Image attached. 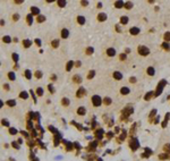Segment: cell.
I'll return each mask as SVG.
<instances>
[{
    "instance_id": "obj_49",
    "label": "cell",
    "mask_w": 170,
    "mask_h": 161,
    "mask_svg": "<svg viewBox=\"0 0 170 161\" xmlns=\"http://www.w3.org/2000/svg\"><path fill=\"white\" fill-rule=\"evenodd\" d=\"M13 146H15V147H16V149H18V145H17V144H16V143H13Z\"/></svg>"
},
{
    "instance_id": "obj_4",
    "label": "cell",
    "mask_w": 170,
    "mask_h": 161,
    "mask_svg": "<svg viewBox=\"0 0 170 161\" xmlns=\"http://www.w3.org/2000/svg\"><path fill=\"white\" fill-rule=\"evenodd\" d=\"M85 94H86V90H85L84 88H78V91L76 92V95L78 98H82L83 95H85Z\"/></svg>"
},
{
    "instance_id": "obj_13",
    "label": "cell",
    "mask_w": 170,
    "mask_h": 161,
    "mask_svg": "<svg viewBox=\"0 0 170 161\" xmlns=\"http://www.w3.org/2000/svg\"><path fill=\"white\" fill-rule=\"evenodd\" d=\"M120 93H121V94H128V93H129V88H126V86H124V88H121Z\"/></svg>"
},
{
    "instance_id": "obj_45",
    "label": "cell",
    "mask_w": 170,
    "mask_h": 161,
    "mask_svg": "<svg viewBox=\"0 0 170 161\" xmlns=\"http://www.w3.org/2000/svg\"><path fill=\"white\" fill-rule=\"evenodd\" d=\"M49 129H51V131H52L53 133H57V129H56V128H53L52 126H50V127H49Z\"/></svg>"
},
{
    "instance_id": "obj_25",
    "label": "cell",
    "mask_w": 170,
    "mask_h": 161,
    "mask_svg": "<svg viewBox=\"0 0 170 161\" xmlns=\"http://www.w3.org/2000/svg\"><path fill=\"white\" fill-rule=\"evenodd\" d=\"M58 45H59V41H58V40H53V41H52V47L57 48Z\"/></svg>"
},
{
    "instance_id": "obj_24",
    "label": "cell",
    "mask_w": 170,
    "mask_h": 161,
    "mask_svg": "<svg viewBox=\"0 0 170 161\" xmlns=\"http://www.w3.org/2000/svg\"><path fill=\"white\" fill-rule=\"evenodd\" d=\"M19 97H21L22 99H27V93L24 91V92H22V93L19 94Z\"/></svg>"
},
{
    "instance_id": "obj_46",
    "label": "cell",
    "mask_w": 170,
    "mask_h": 161,
    "mask_svg": "<svg viewBox=\"0 0 170 161\" xmlns=\"http://www.w3.org/2000/svg\"><path fill=\"white\" fill-rule=\"evenodd\" d=\"M48 88H49V91L53 92V88H52V86H51V85H49V86H48Z\"/></svg>"
},
{
    "instance_id": "obj_16",
    "label": "cell",
    "mask_w": 170,
    "mask_h": 161,
    "mask_svg": "<svg viewBox=\"0 0 170 161\" xmlns=\"http://www.w3.org/2000/svg\"><path fill=\"white\" fill-rule=\"evenodd\" d=\"M23 44H24V47H25V48H28L29 45L32 44V42L29 41V40H24V41H23Z\"/></svg>"
},
{
    "instance_id": "obj_37",
    "label": "cell",
    "mask_w": 170,
    "mask_h": 161,
    "mask_svg": "<svg viewBox=\"0 0 170 161\" xmlns=\"http://www.w3.org/2000/svg\"><path fill=\"white\" fill-rule=\"evenodd\" d=\"M42 94H43V90H42L41 88H38V95H40V97H41Z\"/></svg>"
},
{
    "instance_id": "obj_1",
    "label": "cell",
    "mask_w": 170,
    "mask_h": 161,
    "mask_svg": "<svg viewBox=\"0 0 170 161\" xmlns=\"http://www.w3.org/2000/svg\"><path fill=\"white\" fill-rule=\"evenodd\" d=\"M137 50H138V53H140L141 56H147L150 53V49L146 47H144V45H140Z\"/></svg>"
},
{
    "instance_id": "obj_23",
    "label": "cell",
    "mask_w": 170,
    "mask_h": 161,
    "mask_svg": "<svg viewBox=\"0 0 170 161\" xmlns=\"http://www.w3.org/2000/svg\"><path fill=\"white\" fill-rule=\"evenodd\" d=\"M27 23L28 24H32V22H33V17H32V15H27Z\"/></svg>"
},
{
    "instance_id": "obj_26",
    "label": "cell",
    "mask_w": 170,
    "mask_h": 161,
    "mask_svg": "<svg viewBox=\"0 0 170 161\" xmlns=\"http://www.w3.org/2000/svg\"><path fill=\"white\" fill-rule=\"evenodd\" d=\"M25 76H26V78H31V77H32V75H31V72H29L28 69L26 70V72H25Z\"/></svg>"
},
{
    "instance_id": "obj_48",
    "label": "cell",
    "mask_w": 170,
    "mask_h": 161,
    "mask_svg": "<svg viewBox=\"0 0 170 161\" xmlns=\"http://www.w3.org/2000/svg\"><path fill=\"white\" fill-rule=\"evenodd\" d=\"M35 42H36V44H38V45H40V44H41V43H40V40H38V39L35 40Z\"/></svg>"
},
{
    "instance_id": "obj_11",
    "label": "cell",
    "mask_w": 170,
    "mask_h": 161,
    "mask_svg": "<svg viewBox=\"0 0 170 161\" xmlns=\"http://www.w3.org/2000/svg\"><path fill=\"white\" fill-rule=\"evenodd\" d=\"M68 35H69V32H68V29H64L61 31V36L64 39H66V38H68Z\"/></svg>"
},
{
    "instance_id": "obj_15",
    "label": "cell",
    "mask_w": 170,
    "mask_h": 161,
    "mask_svg": "<svg viewBox=\"0 0 170 161\" xmlns=\"http://www.w3.org/2000/svg\"><path fill=\"white\" fill-rule=\"evenodd\" d=\"M77 22H78L81 25H83V24L85 23V18L83 17V16H77Z\"/></svg>"
},
{
    "instance_id": "obj_18",
    "label": "cell",
    "mask_w": 170,
    "mask_h": 161,
    "mask_svg": "<svg viewBox=\"0 0 170 161\" xmlns=\"http://www.w3.org/2000/svg\"><path fill=\"white\" fill-rule=\"evenodd\" d=\"M154 73H156V72H154V68H153V67H149V68H147V74H149V75L152 76V75H154Z\"/></svg>"
},
{
    "instance_id": "obj_3",
    "label": "cell",
    "mask_w": 170,
    "mask_h": 161,
    "mask_svg": "<svg viewBox=\"0 0 170 161\" xmlns=\"http://www.w3.org/2000/svg\"><path fill=\"white\" fill-rule=\"evenodd\" d=\"M129 145H130V147H132L133 150H136L138 146H140L138 141L136 140V138H133V140H130V143H129Z\"/></svg>"
},
{
    "instance_id": "obj_32",
    "label": "cell",
    "mask_w": 170,
    "mask_h": 161,
    "mask_svg": "<svg viewBox=\"0 0 170 161\" xmlns=\"http://www.w3.org/2000/svg\"><path fill=\"white\" fill-rule=\"evenodd\" d=\"M35 77H36V78H41V77H42V73L40 72V70H38V72L35 73Z\"/></svg>"
},
{
    "instance_id": "obj_34",
    "label": "cell",
    "mask_w": 170,
    "mask_h": 161,
    "mask_svg": "<svg viewBox=\"0 0 170 161\" xmlns=\"http://www.w3.org/2000/svg\"><path fill=\"white\" fill-rule=\"evenodd\" d=\"M94 75H95V72H94V70H92V72H90V74H88V78L91 79L92 77L94 76Z\"/></svg>"
},
{
    "instance_id": "obj_38",
    "label": "cell",
    "mask_w": 170,
    "mask_h": 161,
    "mask_svg": "<svg viewBox=\"0 0 170 161\" xmlns=\"http://www.w3.org/2000/svg\"><path fill=\"white\" fill-rule=\"evenodd\" d=\"M97 135H98V137H99V138H101V137H102V131H101V129H100V131H98Z\"/></svg>"
},
{
    "instance_id": "obj_9",
    "label": "cell",
    "mask_w": 170,
    "mask_h": 161,
    "mask_svg": "<svg viewBox=\"0 0 170 161\" xmlns=\"http://www.w3.org/2000/svg\"><path fill=\"white\" fill-rule=\"evenodd\" d=\"M113 78L117 79V81H119V79L123 78V75H121V73H119V72H114L113 73Z\"/></svg>"
},
{
    "instance_id": "obj_6",
    "label": "cell",
    "mask_w": 170,
    "mask_h": 161,
    "mask_svg": "<svg viewBox=\"0 0 170 161\" xmlns=\"http://www.w3.org/2000/svg\"><path fill=\"white\" fill-rule=\"evenodd\" d=\"M77 114H78L79 116H84V115L86 114V109H85L84 107H79V108L77 109Z\"/></svg>"
},
{
    "instance_id": "obj_47",
    "label": "cell",
    "mask_w": 170,
    "mask_h": 161,
    "mask_svg": "<svg viewBox=\"0 0 170 161\" xmlns=\"http://www.w3.org/2000/svg\"><path fill=\"white\" fill-rule=\"evenodd\" d=\"M126 58V56H125V55H120V59L121 60H123V59H125Z\"/></svg>"
},
{
    "instance_id": "obj_42",
    "label": "cell",
    "mask_w": 170,
    "mask_h": 161,
    "mask_svg": "<svg viewBox=\"0 0 170 161\" xmlns=\"http://www.w3.org/2000/svg\"><path fill=\"white\" fill-rule=\"evenodd\" d=\"M18 18H19V16H18V14H15L14 16H13V19H14V21H17Z\"/></svg>"
},
{
    "instance_id": "obj_19",
    "label": "cell",
    "mask_w": 170,
    "mask_h": 161,
    "mask_svg": "<svg viewBox=\"0 0 170 161\" xmlns=\"http://www.w3.org/2000/svg\"><path fill=\"white\" fill-rule=\"evenodd\" d=\"M74 81H75V82H77V83H81V82H82V79H81V76H79V75H75V76H74Z\"/></svg>"
},
{
    "instance_id": "obj_44",
    "label": "cell",
    "mask_w": 170,
    "mask_h": 161,
    "mask_svg": "<svg viewBox=\"0 0 170 161\" xmlns=\"http://www.w3.org/2000/svg\"><path fill=\"white\" fill-rule=\"evenodd\" d=\"M13 59H15V61H17L18 56H17V55H16V53H14V55H13Z\"/></svg>"
},
{
    "instance_id": "obj_30",
    "label": "cell",
    "mask_w": 170,
    "mask_h": 161,
    "mask_svg": "<svg viewBox=\"0 0 170 161\" xmlns=\"http://www.w3.org/2000/svg\"><path fill=\"white\" fill-rule=\"evenodd\" d=\"M2 41L6 42V43H9V42H10V38H9V36H3Z\"/></svg>"
},
{
    "instance_id": "obj_7",
    "label": "cell",
    "mask_w": 170,
    "mask_h": 161,
    "mask_svg": "<svg viewBox=\"0 0 170 161\" xmlns=\"http://www.w3.org/2000/svg\"><path fill=\"white\" fill-rule=\"evenodd\" d=\"M129 32H130V34H133V35H137L138 33H140V29H138V27H132V29H129Z\"/></svg>"
},
{
    "instance_id": "obj_31",
    "label": "cell",
    "mask_w": 170,
    "mask_h": 161,
    "mask_svg": "<svg viewBox=\"0 0 170 161\" xmlns=\"http://www.w3.org/2000/svg\"><path fill=\"white\" fill-rule=\"evenodd\" d=\"M162 47L164 48V49H167V50H169L170 49V44L169 43H167V42H164L163 44H162Z\"/></svg>"
},
{
    "instance_id": "obj_5",
    "label": "cell",
    "mask_w": 170,
    "mask_h": 161,
    "mask_svg": "<svg viewBox=\"0 0 170 161\" xmlns=\"http://www.w3.org/2000/svg\"><path fill=\"white\" fill-rule=\"evenodd\" d=\"M163 85H166V81H162V82L158 85V88H156V95L162 92V86H163Z\"/></svg>"
},
{
    "instance_id": "obj_33",
    "label": "cell",
    "mask_w": 170,
    "mask_h": 161,
    "mask_svg": "<svg viewBox=\"0 0 170 161\" xmlns=\"http://www.w3.org/2000/svg\"><path fill=\"white\" fill-rule=\"evenodd\" d=\"M86 53H87V55L93 53V48H87V49H86Z\"/></svg>"
},
{
    "instance_id": "obj_41",
    "label": "cell",
    "mask_w": 170,
    "mask_h": 161,
    "mask_svg": "<svg viewBox=\"0 0 170 161\" xmlns=\"http://www.w3.org/2000/svg\"><path fill=\"white\" fill-rule=\"evenodd\" d=\"M132 7H133V3H132V2H127V3H126V8H127V9L132 8Z\"/></svg>"
},
{
    "instance_id": "obj_22",
    "label": "cell",
    "mask_w": 170,
    "mask_h": 161,
    "mask_svg": "<svg viewBox=\"0 0 170 161\" xmlns=\"http://www.w3.org/2000/svg\"><path fill=\"white\" fill-rule=\"evenodd\" d=\"M71 67H73V61H69L67 64V66H66V69H67V70H71Z\"/></svg>"
},
{
    "instance_id": "obj_27",
    "label": "cell",
    "mask_w": 170,
    "mask_h": 161,
    "mask_svg": "<svg viewBox=\"0 0 170 161\" xmlns=\"http://www.w3.org/2000/svg\"><path fill=\"white\" fill-rule=\"evenodd\" d=\"M164 40H166V41H170V32L164 34Z\"/></svg>"
},
{
    "instance_id": "obj_12",
    "label": "cell",
    "mask_w": 170,
    "mask_h": 161,
    "mask_svg": "<svg viewBox=\"0 0 170 161\" xmlns=\"http://www.w3.org/2000/svg\"><path fill=\"white\" fill-rule=\"evenodd\" d=\"M31 12H32V15L40 14V10H39V8H36V7H32V8H31Z\"/></svg>"
},
{
    "instance_id": "obj_39",
    "label": "cell",
    "mask_w": 170,
    "mask_h": 161,
    "mask_svg": "<svg viewBox=\"0 0 170 161\" xmlns=\"http://www.w3.org/2000/svg\"><path fill=\"white\" fill-rule=\"evenodd\" d=\"M45 18H44V16H39L38 17V22H43Z\"/></svg>"
},
{
    "instance_id": "obj_21",
    "label": "cell",
    "mask_w": 170,
    "mask_h": 161,
    "mask_svg": "<svg viewBox=\"0 0 170 161\" xmlns=\"http://www.w3.org/2000/svg\"><path fill=\"white\" fill-rule=\"evenodd\" d=\"M7 104H8L9 107H14V105L16 104V102H15V100H9V101H7Z\"/></svg>"
},
{
    "instance_id": "obj_28",
    "label": "cell",
    "mask_w": 170,
    "mask_h": 161,
    "mask_svg": "<svg viewBox=\"0 0 170 161\" xmlns=\"http://www.w3.org/2000/svg\"><path fill=\"white\" fill-rule=\"evenodd\" d=\"M68 104H69V100L66 99V98L62 99V105H68Z\"/></svg>"
},
{
    "instance_id": "obj_8",
    "label": "cell",
    "mask_w": 170,
    "mask_h": 161,
    "mask_svg": "<svg viewBox=\"0 0 170 161\" xmlns=\"http://www.w3.org/2000/svg\"><path fill=\"white\" fill-rule=\"evenodd\" d=\"M107 55H108V56H110V57L114 56V55H116V50H114L113 48H109V49L107 50Z\"/></svg>"
},
{
    "instance_id": "obj_50",
    "label": "cell",
    "mask_w": 170,
    "mask_h": 161,
    "mask_svg": "<svg viewBox=\"0 0 170 161\" xmlns=\"http://www.w3.org/2000/svg\"><path fill=\"white\" fill-rule=\"evenodd\" d=\"M129 81H130V82H133V83H134V82H135V78H134V77H132V78L129 79Z\"/></svg>"
},
{
    "instance_id": "obj_29",
    "label": "cell",
    "mask_w": 170,
    "mask_h": 161,
    "mask_svg": "<svg viewBox=\"0 0 170 161\" xmlns=\"http://www.w3.org/2000/svg\"><path fill=\"white\" fill-rule=\"evenodd\" d=\"M58 5L60 7H65V6H66V1H64V0H60V1H58Z\"/></svg>"
},
{
    "instance_id": "obj_40",
    "label": "cell",
    "mask_w": 170,
    "mask_h": 161,
    "mask_svg": "<svg viewBox=\"0 0 170 161\" xmlns=\"http://www.w3.org/2000/svg\"><path fill=\"white\" fill-rule=\"evenodd\" d=\"M2 125H3V126H8V125H9V123H8V120H6V119H3V120H2Z\"/></svg>"
},
{
    "instance_id": "obj_14",
    "label": "cell",
    "mask_w": 170,
    "mask_h": 161,
    "mask_svg": "<svg viewBox=\"0 0 170 161\" xmlns=\"http://www.w3.org/2000/svg\"><path fill=\"white\" fill-rule=\"evenodd\" d=\"M120 23L123 24V25H126V24L128 23V17H126V16L121 17V18H120Z\"/></svg>"
},
{
    "instance_id": "obj_35",
    "label": "cell",
    "mask_w": 170,
    "mask_h": 161,
    "mask_svg": "<svg viewBox=\"0 0 170 161\" xmlns=\"http://www.w3.org/2000/svg\"><path fill=\"white\" fill-rule=\"evenodd\" d=\"M9 132H10V134L15 135L16 133H17V129H15V128H10V129H9Z\"/></svg>"
},
{
    "instance_id": "obj_2",
    "label": "cell",
    "mask_w": 170,
    "mask_h": 161,
    "mask_svg": "<svg viewBox=\"0 0 170 161\" xmlns=\"http://www.w3.org/2000/svg\"><path fill=\"white\" fill-rule=\"evenodd\" d=\"M101 98L99 97V95H93L92 97V103H93V105H95V107H100L101 105Z\"/></svg>"
},
{
    "instance_id": "obj_36",
    "label": "cell",
    "mask_w": 170,
    "mask_h": 161,
    "mask_svg": "<svg viewBox=\"0 0 170 161\" xmlns=\"http://www.w3.org/2000/svg\"><path fill=\"white\" fill-rule=\"evenodd\" d=\"M104 103H106V104H110V103H111V100L109 99V98H104Z\"/></svg>"
},
{
    "instance_id": "obj_10",
    "label": "cell",
    "mask_w": 170,
    "mask_h": 161,
    "mask_svg": "<svg viewBox=\"0 0 170 161\" xmlns=\"http://www.w3.org/2000/svg\"><path fill=\"white\" fill-rule=\"evenodd\" d=\"M98 19H99L100 22H103L107 19V15L103 14V13H101V14H99V16H98Z\"/></svg>"
},
{
    "instance_id": "obj_43",
    "label": "cell",
    "mask_w": 170,
    "mask_h": 161,
    "mask_svg": "<svg viewBox=\"0 0 170 161\" xmlns=\"http://www.w3.org/2000/svg\"><path fill=\"white\" fill-rule=\"evenodd\" d=\"M151 95H152V92H150V93L146 94V97H145V100H149L150 98H151Z\"/></svg>"
},
{
    "instance_id": "obj_17",
    "label": "cell",
    "mask_w": 170,
    "mask_h": 161,
    "mask_svg": "<svg viewBox=\"0 0 170 161\" xmlns=\"http://www.w3.org/2000/svg\"><path fill=\"white\" fill-rule=\"evenodd\" d=\"M124 5H125V3H124L123 1H116V2H114V6L117 7V8H121Z\"/></svg>"
},
{
    "instance_id": "obj_20",
    "label": "cell",
    "mask_w": 170,
    "mask_h": 161,
    "mask_svg": "<svg viewBox=\"0 0 170 161\" xmlns=\"http://www.w3.org/2000/svg\"><path fill=\"white\" fill-rule=\"evenodd\" d=\"M8 77H9V79H10V81H14L15 79V74L13 73V72H10V73H8Z\"/></svg>"
}]
</instances>
